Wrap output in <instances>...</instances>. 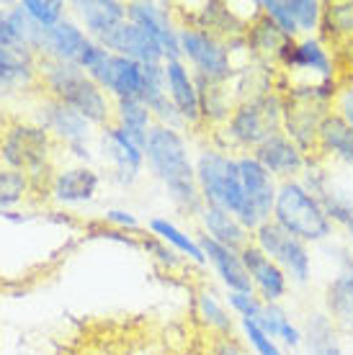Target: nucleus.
Wrapping results in <instances>:
<instances>
[{"label":"nucleus","mask_w":353,"mask_h":355,"mask_svg":"<svg viewBox=\"0 0 353 355\" xmlns=\"http://www.w3.org/2000/svg\"><path fill=\"white\" fill-rule=\"evenodd\" d=\"M145 165L168 191L176 209L199 219L204 198L196 180V160L191 157L183 132L160 124L152 126L145 142Z\"/></svg>","instance_id":"1"},{"label":"nucleus","mask_w":353,"mask_h":355,"mask_svg":"<svg viewBox=\"0 0 353 355\" xmlns=\"http://www.w3.org/2000/svg\"><path fill=\"white\" fill-rule=\"evenodd\" d=\"M196 180H199L204 204L220 206L224 211L235 214L240 222L250 230V234L261 227L258 216L247 204L245 191H243L238 155L222 150L217 144L202 147L199 155H196Z\"/></svg>","instance_id":"2"},{"label":"nucleus","mask_w":353,"mask_h":355,"mask_svg":"<svg viewBox=\"0 0 353 355\" xmlns=\"http://www.w3.org/2000/svg\"><path fill=\"white\" fill-rule=\"evenodd\" d=\"M39 78L47 88V96L57 98L72 111H78L90 126L104 129L114 124V98L96 80H90L75 62L44 60L39 67Z\"/></svg>","instance_id":"3"},{"label":"nucleus","mask_w":353,"mask_h":355,"mask_svg":"<svg viewBox=\"0 0 353 355\" xmlns=\"http://www.w3.org/2000/svg\"><path fill=\"white\" fill-rule=\"evenodd\" d=\"M271 222L294 234L297 240L307 242L309 248L327 245L336 240L338 227L327 216L325 206L302 180H281L276 193Z\"/></svg>","instance_id":"4"},{"label":"nucleus","mask_w":353,"mask_h":355,"mask_svg":"<svg viewBox=\"0 0 353 355\" xmlns=\"http://www.w3.org/2000/svg\"><path fill=\"white\" fill-rule=\"evenodd\" d=\"M284 126V93L279 88L263 96L240 101L227 124L217 132L222 150L232 155H250L258 144L265 142L271 134L281 132Z\"/></svg>","instance_id":"5"},{"label":"nucleus","mask_w":353,"mask_h":355,"mask_svg":"<svg viewBox=\"0 0 353 355\" xmlns=\"http://www.w3.org/2000/svg\"><path fill=\"white\" fill-rule=\"evenodd\" d=\"M340 83L320 85H281L284 93V126L281 132L297 147L315 157L318 129L330 111H336V96Z\"/></svg>","instance_id":"6"},{"label":"nucleus","mask_w":353,"mask_h":355,"mask_svg":"<svg viewBox=\"0 0 353 355\" xmlns=\"http://www.w3.org/2000/svg\"><path fill=\"white\" fill-rule=\"evenodd\" d=\"M281 85H320V83H340L338 52L320 36L289 39L279 57Z\"/></svg>","instance_id":"7"},{"label":"nucleus","mask_w":353,"mask_h":355,"mask_svg":"<svg viewBox=\"0 0 353 355\" xmlns=\"http://www.w3.org/2000/svg\"><path fill=\"white\" fill-rule=\"evenodd\" d=\"M178 49H181V60L194 72V78L212 83H232L235 72H238V62H235L227 42L206 34L202 28L181 24Z\"/></svg>","instance_id":"8"},{"label":"nucleus","mask_w":353,"mask_h":355,"mask_svg":"<svg viewBox=\"0 0 353 355\" xmlns=\"http://www.w3.org/2000/svg\"><path fill=\"white\" fill-rule=\"evenodd\" d=\"M253 245L263 250L265 255L281 268L286 278L292 281V286L312 284L315 252H312L307 242L297 240L294 234H289L286 230H281L279 224L268 219L253 232Z\"/></svg>","instance_id":"9"},{"label":"nucleus","mask_w":353,"mask_h":355,"mask_svg":"<svg viewBox=\"0 0 353 355\" xmlns=\"http://www.w3.org/2000/svg\"><path fill=\"white\" fill-rule=\"evenodd\" d=\"M0 155L8 162V168L26 173L31 180L47 168V160L52 155V134L42 124L10 126L0 142Z\"/></svg>","instance_id":"10"},{"label":"nucleus","mask_w":353,"mask_h":355,"mask_svg":"<svg viewBox=\"0 0 353 355\" xmlns=\"http://www.w3.org/2000/svg\"><path fill=\"white\" fill-rule=\"evenodd\" d=\"M126 18L145 28L155 39L168 60H181L178 49V34H181V21L176 18V10L165 3H147V0H134L126 3Z\"/></svg>","instance_id":"11"},{"label":"nucleus","mask_w":353,"mask_h":355,"mask_svg":"<svg viewBox=\"0 0 353 355\" xmlns=\"http://www.w3.org/2000/svg\"><path fill=\"white\" fill-rule=\"evenodd\" d=\"M98 142H101L104 157L111 165V175L116 183L132 186L140 180L142 170H145V147L140 142H134L132 137L116 124L104 126L98 134Z\"/></svg>","instance_id":"12"},{"label":"nucleus","mask_w":353,"mask_h":355,"mask_svg":"<svg viewBox=\"0 0 353 355\" xmlns=\"http://www.w3.org/2000/svg\"><path fill=\"white\" fill-rule=\"evenodd\" d=\"M245 270L250 275V284H253V293L263 304H284L292 293V281L286 278L281 268L276 266L274 260L265 255L263 250L256 248L253 240L250 245L240 250Z\"/></svg>","instance_id":"13"},{"label":"nucleus","mask_w":353,"mask_h":355,"mask_svg":"<svg viewBox=\"0 0 353 355\" xmlns=\"http://www.w3.org/2000/svg\"><path fill=\"white\" fill-rule=\"evenodd\" d=\"M250 155H253L279 183H281V180H299L302 173L307 170L309 160H312L307 152L302 150V147H297L284 132L271 134V137H268L265 142L258 144Z\"/></svg>","instance_id":"14"},{"label":"nucleus","mask_w":353,"mask_h":355,"mask_svg":"<svg viewBox=\"0 0 353 355\" xmlns=\"http://www.w3.org/2000/svg\"><path fill=\"white\" fill-rule=\"evenodd\" d=\"M238 170L243 180V191L247 196V204L258 216V222L263 224L271 219L279 193V180H276L253 155H238Z\"/></svg>","instance_id":"15"},{"label":"nucleus","mask_w":353,"mask_h":355,"mask_svg":"<svg viewBox=\"0 0 353 355\" xmlns=\"http://www.w3.org/2000/svg\"><path fill=\"white\" fill-rule=\"evenodd\" d=\"M98 44L106 46L111 54L134 60V62H140V64H163L165 62V54H163L158 42H155L145 28L132 24L129 18H126L124 24H119L111 34L104 36Z\"/></svg>","instance_id":"16"},{"label":"nucleus","mask_w":353,"mask_h":355,"mask_svg":"<svg viewBox=\"0 0 353 355\" xmlns=\"http://www.w3.org/2000/svg\"><path fill=\"white\" fill-rule=\"evenodd\" d=\"M315 157L327 168L336 165L353 173V129L338 111H330L320 124Z\"/></svg>","instance_id":"17"},{"label":"nucleus","mask_w":353,"mask_h":355,"mask_svg":"<svg viewBox=\"0 0 353 355\" xmlns=\"http://www.w3.org/2000/svg\"><path fill=\"white\" fill-rule=\"evenodd\" d=\"M165 67V88H168L170 103L176 106L183 126L202 124V106H199V85H196L194 72L188 70L183 60H168Z\"/></svg>","instance_id":"18"},{"label":"nucleus","mask_w":353,"mask_h":355,"mask_svg":"<svg viewBox=\"0 0 353 355\" xmlns=\"http://www.w3.org/2000/svg\"><path fill=\"white\" fill-rule=\"evenodd\" d=\"M322 311L340 335H353V266L330 273L322 286Z\"/></svg>","instance_id":"19"},{"label":"nucleus","mask_w":353,"mask_h":355,"mask_svg":"<svg viewBox=\"0 0 353 355\" xmlns=\"http://www.w3.org/2000/svg\"><path fill=\"white\" fill-rule=\"evenodd\" d=\"M88 42L90 36L83 31V26L65 18L57 26L39 31L36 52L44 54V60H54V62H78L80 52L85 49Z\"/></svg>","instance_id":"20"},{"label":"nucleus","mask_w":353,"mask_h":355,"mask_svg":"<svg viewBox=\"0 0 353 355\" xmlns=\"http://www.w3.org/2000/svg\"><path fill=\"white\" fill-rule=\"evenodd\" d=\"M202 240V250L206 255V263L214 270V275L222 281V286L230 291H253V284H250V275L245 270V263H243V255L240 250L224 248L220 242L209 240V237H199Z\"/></svg>","instance_id":"21"},{"label":"nucleus","mask_w":353,"mask_h":355,"mask_svg":"<svg viewBox=\"0 0 353 355\" xmlns=\"http://www.w3.org/2000/svg\"><path fill=\"white\" fill-rule=\"evenodd\" d=\"M42 126L52 134L54 139L65 142L67 147L75 144H88L90 124L70 106H65L57 98H49L42 103Z\"/></svg>","instance_id":"22"},{"label":"nucleus","mask_w":353,"mask_h":355,"mask_svg":"<svg viewBox=\"0 0 353 355\" xmlns=\"http://www.w3.org/2000/svg\"><path fill=\"white\" fill-rule=\"evenodd\" d=\"M101 188V175L90 165H72L60 170L49 183L52 198L60 204H88Z\"/></svg>","instance_id":"23"},{"label":"nucleus","mask_w":353,"mask_h":355,"mask_svg":"<svg viewBox=\"0 0 353 355\" xmlns=\"http://www.w3.org/2000/svg\"><path fill=\"white\" fill-rule=\"evenodd\" d=\"M72 8L78 13L83 31L93 42H101L119 24L126 21V3L122 0H78L72 3Z\"/></svg>","instance_id":"24"},{"label":"nucleus","mask_w":353,"mask_h":355,"mask_svg":"<svg viewBox=\"0 0 353 355\" xmlns=\"http://www.w3.org/2000/svg\"><path fill=\"white\" fill-rule=\"evenodd\" d=\"M199 224H202L204 237L220 242L224 248L243 250L253 240V234H250V230H247L245 224L240 222L235 214L224 211L220 206L204 204L202 214H199Z\"/></svg>","instance_id":"25"},{"label":"nucleus","mask_w":353,"mask_h":355,"mask_svg":"<svg viewBox=\"0 0 353 355\" xmlns=\"http://www.w3.org/2000/svg\"><path fill=\"white\" fill-rule=\"evenodd\" d=\"M286 42H289V39L268 21L261 10L250 18L247 31H245V44H247V54H250L253 62L268 64V67H276V70H279V57H281Z\"/></svg>","instance_id":"26"},{"label":"nucleus","mask_w":353,"mask_h":355,"mask_svg":"<svg viewBox=\"0 0 353 355\" xmlns=\"http://www.w3.org/2000/svg\"><path fill=\"white\" fill-rule=\"evenodd\" d=\"M186 26L202 28V31L217 36V39H222V42H232V39L245 36L247 21L245 18H240L238 10L232 8V6L220 3V0H212V3H204Z\"/></svg>","instance_id":"27"},{"label":"nucleus","mask_w":353,"mask_h":355,"mask_svg":"<svg viewBox=\"0 0 353 355\" xmlns=\"http://www.w3.org/2000/svg\"><path fill=\"white\" fill-rule=\"evenodd\" d=\"M199 85V106H202V124L212 126L220 132L222 126L227 124V119L232 116L235 106H238V98L232 90L230 83H212L196 78Z\"/></svg>","instance_id":"28"},{"label":"nucleus","mask_w":353,"mask_h":355,"mask_svg":"<svg viewBox=\"0 0 353 355\" xmlns=\"http://www.w3.org/2000/svg\"><path fill=\"white\" fill-rule=\"evenodd\" d=\"M142 80H145V64L119 57V54H111L108 67L98 85L114 101H122V98H140Z\"/></svg>","instance_id":"29"},{"label":"nucleus","mask_w":353,"mask_h":355,"mask_svg":"<svg viewBox=\"0 0 353 355\" xmlns=\"http://www.w3.org/2000/svg\"><path fill=\"white\" fill-rule=\"evenodd\" d=\"M258 324L268 338H274L284 350H299L304 345V335H302V324L294 320L289 311L284 309V304H265Z\"/></svg>","instance_id":"30"},{"label":"nucleus","mask_w":353,"mask_h":355,"mask_svg":"<svg viewBox=\"0 0 353 355\" xmlns=\"http://www.w3.org/2000/svg\"><path fill=\"white\" fill-rule=\"evenodd\" d=\"M147 227H150L152 237L163 240L168 248L176 250L178 255H183L186 260H191L196 266H204V263H206V255H204V250H202V240H199V237H191L188 232H183L178 224L170 222V219L155 216V219L147 222Z\"/></svg>","instance_id":"31"},{"label":"nucleus","mask_w":353,"mask_h":355,"mask_svg":"<svg viewBox=\"0 0 353 355\" xmlns=\"http://www.w3.org/2000/svg\"><path fill=\"white\" fill-rule=\"evenodd\" d=\"M196 311L206 327L212 329L217 338H232V332L238 327V317L230 311L227 302H222L220 293L214 288H202L196 296Z\"/></svg>","instance_id":"32"},{"label":"nucleus","mask_w":353,"mask_h":355,"mask_svg":"<svg viewBox=\"0 0 353 355\" xmlns=\"http://www.w3.org/2000/svg\"><path fill=\"white\" fill-rule=\"evenodd\" d=\"M114 124L122 126L134 142L145 147L147 134L155 126V119L150 108L142 103V98H122V101H114Z\"/></svg>","instance_id":"33"},{"label":"nucleus","mask_w":353,"mask_h":355,"mask_svg":"<svg viewBox=\"0 0 353 355\" xmlns=\"http://www.w3.org/2000/svg\"><path fill=\"white\" fill-rule=\"evenodd\" d=\"M320 39L333 46H343L353 39V0H333L325 3L322 16V31Z\"/></svg>","instance_id":"34"},{"label":"nucleus","mask_w":353,"mask_h":355,"mask_svg":"<svg viewBox=\"0 0 353 355\" xmlns=\"http://www.w3.org/2000/svg\"><path fill=\"white\" fill-rule=\"evenodd\" d=\"M31 49H6L0 46V88H13L18 83L31 80L36 72Z\"/></svg>","instance_id":"35"},{"label":"nucleus","mask_w":353,"mask_h":355,"mask_svg":"<svg viewBox=\"0 0 353 355\" xmlns=\"http://www.w3.org/2000/svg\"><path fill=\"white\" fill-rule=\"evenodd\" d=\"M286 3H289V13H292L299 36H320L325 3L322 0H286Z\"/></svg>","instance_id":"36"},{"label":"nucleus","mask_w":353,"mask_h":355,"mask_svg":"<svg viewBox=\"0 0 353 355\" xmlns=\"http://www.w3.org/2000/svg\"><path fill=\"white\" fill-rule=\"evenodd\" d=\"M31 180L26 173H18L13 168L0 170V214H6V209L18 204L24 196L28 193Z\"/></svg>","instance_id":"37"},{"label":"nucleus","mask_w":353,"mask_h":355,"mask_svg":"<svg viewBox=\"0 0 353 355\" xmlns=\"http://www.w3.org/2000/svg\"><path fill=\"white\" fill-rule=\"evenodd\" d=\"M21 8L39 28H52L65 21V3L62 0H24Z\"/></svg>","instance_id":"38"},{"label":"nucleus","mask_w":353,"mask_h":355,"mask_svg":"<svg viewBox=\"0 0 353 355\" xmlns=\"http://www.w3.org/2000/svg\"><path fill=\"white\" fill-rule=\"evenodd\" d=\"M238 327H240V335H243V343L250 347L253 355H286V350L274 338H268L258 322L240 320Z\"/></svg>","instance_id":"39"},{"label":"nucleus","mask_w":353,"mask_h":355,"mask_svg":"<svg viewBox=\"0 0 353 355\" xmlns=\"http://www.w3.org/2000/svg\"><path fill=\"white\" fill-rule=\"evenodd\" d=\"M261 13H263L286 39H299V31L294 26V18L289 13L286 0H261Z\"/></svg>","instance_id":"40"},{"label":"nucleus","mask_w":353,"mask_h":355,"mask_svg":"<svg viewBox=\"0 0 353 355\" xmlns=\"http://www.w3.org/2000/svg\"><path fill=\"white\" fill-rule=\"evenodd\" d=\"M224 302H227V306H230V311L240 320H250L256 322L258 317H261V311H263L265 304L258 299L253 291H230L227 296H224Z\"/></svg>","instance_id":"41"},{"label":"nucleus","mask_w":353,"mask_h":355,"mask_svg":"<svg viewBox=\"0 0 353 355\" xmlns=\"http://www.w3.org/2000/svg\"><path fill=\"white\" fill-rule=\"evenodd\" d=\"M142 250H147V252H152L155 258L163 263L165 268H178L183 266V255H178L176 250L168 248L163 240H158V237H152V234H142Z\"/></svg>","instance_id":"42"},{"label":"nucleus","mask_w":353,"mask_h":355,"mask_svg":"<svg viewBox=\"0 0 353 355\" xmlns=\"http://www.w3.org/2000/svg\"><path fill=\"white\" fill-rule=\"evenodd\" d=\"M336 111L353 129V78H340V88H338L336 96Z\"/></svg>","instance_id":"43"},{"label":"nucleus","mask_w":353,"mask_h":355,"mask_svg":"<svg viewBox=\"0 0 353 355\" xmlns=\"http://www.w3.org/2000/svg\"><path fill=\"white\" fill-rule=\"evenodd\" d=\"M106 222H108V227H114V230H119V232H129V234L140 232V227H142L140 219H137L132 211H126V209H108Z\"/></svg>","instance_id":"44"},{"label":"nucleus","mask_w":353,"mask_h":355,"mask_svg":"<svg viewBox=\"0 0 353 355\" xmlns=\"http://www.w3.org/2000/svg\"><path fill=\"white\" fill-rule=\"evenodd\" d=\"M212 355H247V350L235 338H217V343L212 347Z\"/></svg>","instance_id":"45"},{"label":"nucleus","mask_w":353,"mask_h":355,"mask_svg":"<svg viewBox=\"0 0 353 355\" xmlns=\"http://www.w3.org/2000/svg\"><path fill=\"white\" fill-rule=\"evenodd\" d=\"M307 355H348V353H345L343 343H340V338H338V340H333V343H327V345L318 347V350H312V353H307Z\"/></svg>","instance_id":"46"},{"label":"nucleus","mask_w":353,"mask_h":355,"mask_svg":"<svg viewBox=\"0 0 353 355\" xmlns=\"http://www.w3.org/2000/svg\"><path fill=\"white\" fill-rule=\"evenodd\" d=\"M343 240L348 242V245H351V250H353V222L343 227Z\"/></svg>","instance_id":"47"},{"label":"nucleus","mask_w":353,"mask_h":355,"mask_svg":"<svg viewBox=\"0 0 353 355\" xmlns=\"http://www.w3.org/2000/svg\"><path fill=\"white\" fill-rule=\"evenodd\" d=\"M0 284H3V281H0Z\"/></svg>","instance_id":"48"}]
</instances>
